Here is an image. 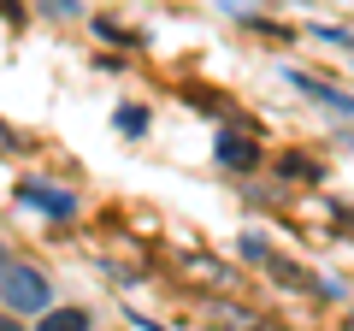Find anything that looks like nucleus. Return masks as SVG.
I'll return each instance as SVG.
<instances>
[{"mask_svg":"<svg viewBox=\"0 0 354 331\" xmlns=\"http://www.w3.org/2000/svg\"><path fill=\"white\" fill-rule=\"evenodd\" d=\"M6 314H53V284L18 255H6Z\"/></svg>","mask_w":354,"mask_h":331,"instance_id":"nucleus-1","label":"nucleus"},{"mask_svg":"<svg viewBox=\"0 0 354 331\" xmlns=\"http://www.w3.org/2000/svg\"><path fill=\"white\" fill-rule=\"evenodd\" d=\"M12 195H18V207H36V213H48V219H71L77 213V195L53 190V184H41V178H18Z\"/></svg>","mask_w":354,"mask_h":331,"instance_id":"nucleus-2","label":"nucleus"},{"mask_svg":"<svg viewBox=\"0 0 354 331\" xmlns=\"http://www.w3.org/2000/svg\"><path fill=\"white\" fill-rule=\"evenodd\" d=\"M213 160L225 166V172H254V166L266 160V148L254 136H242V130H218L213 136Z\"/></svg>","mask_w":354,"mask_h":331,"instance_id":"nucleus-3","label":"nucleus"},{"mask_svg":"<svg viewBox=\"0 0 354 331\" xmlns=\"http://www.w3.org/2000/svg\"><path fill=\"white\" fill-rule=\"evenodd\" d=\"M290 77V89H301V95H313L319 107H330V113H342V118H354V95H342V89H330V83H319V77H307V71H283Z\"/></svg>","mask_w":354,"mask_h":331,"instance_id":"nucleus-4","label":"nucleus"},{"mask_svg":"<svg viewBox=\"0 0 354 331\" xmlns=\"http://www.w3.org/2000/svg\"><path fill=\"white\" fill-rule=\"evenodd\" d=\"M36 331H88V314L83 307H53V314H41Z\"/></svg>","mask_w":354,"mask_h":331,"instance_id":"nucleus-5","label":"nucleus"},{"mask_svg":"<svg viewBox=\"0 0 354 331\" xmlns=\"http://www.w3.org/2000/svg\"><path fill=\"white\" fill-rule=\"evenodd\" d=\"M113 125L124 130V136H148V107H118Z\"/></svg>","mask_w":354,"mask_h":331,"instance_id":"nucleus-6","label":"nucleus"},{"mask_svg":"<svg viewBox=\"0 0 354 331\" xmlns=\"http://www.w3.org/2000/svg\"><path fill=\"white\" fill-rule=\"evenodd\" d=\"M278 166H283V178H307V184H319V166L307 160V154H283Z\"/></svg>","mask_w":354,"mask_h":331,"instance_id":"nucleus-7","label":"nucleus"}]
</instances>
